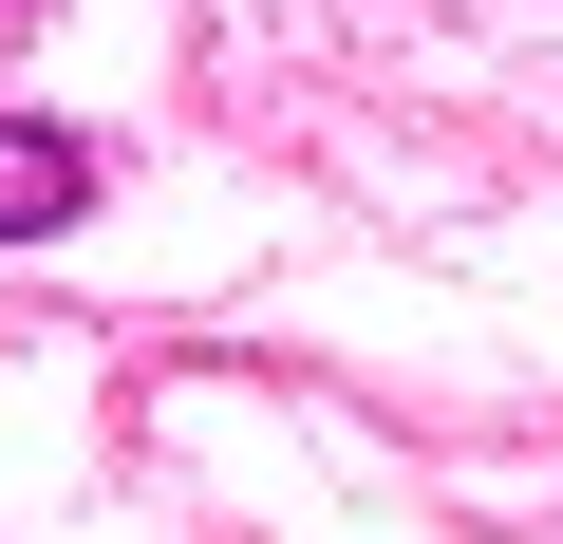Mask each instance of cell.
Returning <instances> with one entry per match:
<instances>
[{
	"label": "cell",
	"instance_id": "obj_2",
	"mask_svg": "<svg viewBox=\"0 0 563 544\" xmlns=\"http://www.w3.org/2000/svg\"><path fill=\"white\" fill-rule=\"evenodd\" d=\"M20 38H38V0H0V57H20Z\"/></svg>",
	"mask_w": 563,
	"mask_h": 544
},
{
	"label": "cell",
	"instance_id": "obj_1",
	"mask_svg": "<svg viewBox=\"0 0 563 544\" xmlns=\"http://www.w3.org/2000/svg\"><path fill=\"white\" fill-rule=\"evenodd\" d=\"M95 207V132H57V113H0V244H57Z\"/></svg>",
	"mask_w": 563,
	"mask_h": 544
}]
</instances>
